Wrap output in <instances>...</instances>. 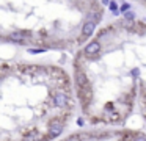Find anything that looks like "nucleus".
<instances>
[{"label": "nucleus", "mask_w": 146, "mask_h": 141, "mask_svg": "<svg viewBox=\"0 0 146 141\" xmlns=\"http://www.w3.org/2000/svg\"><path fill=\"white\" fill-rule=\"evenodd\" d=\"M52 102H54V105L58 107V108H68V107L72 108V102H71L69 96H68V91H63V89H58L57 93L54 94Z\"/></svg>", "instance_id": "obj_1"}, {"label": "nucleus", "mask_w": 146, "mask_h": 141, "mask_svg": "<svg viewBox=\"0 0 146 141\" xmlns=\"http://www.w3.org/2000/svg\"><path fill=\"white\" fill-rule=\"evenodd\" d=\"M88 85H90V80H88V77H86V74L80 68L76 66V86H77V89H79V88H85V86H88Z\"/></svg>", "instance_id": "obj_2"}, {"label": "nucleus", "mask_w": 146, "mask_h": 141, "mask_svg": "<svg viewBox=\"0 0 146 141\" xmlns=\"http://www.w3.org/2000/svg\"><path fill=\"white\" fill-rule=\"evenodd\" d=\"M96 30V24L91 21H86L82 27V34H80V42H83V39H88Z\"/></svg>", "instance_id": "obj_3"}, {"label": "nucleus", "mask_w": 146, "mask_h": 141, "mask_svg": "<svg viewBox=\"0 0 146 141\" xmlns=\"http://www.w3.org/2000/svg\"><path fill=\"white\" fill-rule=\"evenodd\" d=\"M99 52H101V42H99L98 39L88 42L85 46V50H83V53H85L86 56H96Z\"/></svg>", "instance_id": "obj_4"}, {"label": "nucleus", "mask_w": 146, "mask_h": 141, "mask_svg": "<svg viewBox=\"0 0 146 141\" xmlns=\"http://www.w3.org/2000/svg\"><path fill=\"white\" fill-rule=\"evenodd\" d=\"M30 36H32V31H13V33H10L8 39L14 41V42H25L27 38Z\"/></svg>", "instance_id": "obj_5"}, {"label": "nucleus", "mask_w": 146, "mask_h": 141, "mask_svg": "<svg viewBox=\"0 0 146 141\" xmlns=\"http://www.w3.org/2000/svg\"><path fill=\"white\" fill-rule=\"evenodd\" d=\"M101 19H102V13H101V11H91V13L88 14V21L94 22L96 25L101 22Z\"/></svg>", "instance_id": "obj_6"}, {"label": "nucleus", "mask_w": 146, "mask_h": 141, "mask_svg": "<svg viewBox=\"0 0 146 141\" xmlns=\"http://www.w3.org/2000/svg\"><path fill=\"white\" fill-rule=\"evenodd\" d=\"M129 141H146V135L143 133H132V138Z\"/></svg>", "instance_id": "obj_7"}, {"label": "nucleus", "mask_w": 146, "mask_h": 141, "mask_svg": "<svg viewBox=\"0 0 146 141\" xmlns=\"http://www.w3.org/2000/svg\"><path fill=\"white\" fill-rule=\"evenodd\" d=\"M135 13L133 11H126L124 13V19H126V21H135Z\"/></svg>", "instance_id": "obj_8"}, {"label": "nucleus", "mask_w": 146, "mask_h": 141, "mask_svg": "<svg viewBox=\"0 0 146 141\" xmlns=\"http://www.w3.org/2000/svg\"><path fill=\"white\" fill-rule=\"evenodd\" d=\"M8 72H10V66H8V64H2V68H0V75L5 77Z\"/></svg>", "instance_id": "obj_9"}, {"label": "nucleus", "mask_w": 146, "mask_h": 141, "mask_svg": "<svg viewBox=\"0 0 146 141\" xmlns=\"http://www.w3.org/2000/svg\"><path fill=\"white\" fill-rule=\"evenodd\" d=\"M104 111L105 113H111V111H115V103H111V102H108V103H105V107H104Z\"/></svg>", "instance_id": "obj_10"}, {"label": "nucleus", "mask_w": 146, "mask_h": 141, "mask_svg": "<svg viewBox=\"0 0 146 141\" xmlns=\"http://www.w3.org/2000/svg\"><path fill=\"white\" fill-rule=\"evenodd\" d=\"M108 8H110V11L118 13V3L116 2H108Z\"/></svg>", "instance_id": "obj_11"}, {"label": "nucleus", "mask_w": 146, "mask_h": 141, "mask_svg": "<svg viewBox=\"0 0 146 141\" xmlns=\"http://www.w3.org/2000/svg\"><path fill=\"white\" fill-rule=\"evenodd\" d=\"M129 8H130L129 3H124L123 6H119V11H121V13H126V11H129Z\"/></svg>", "instance_id": "obj_12"}, {"label": "nucleus", "mask_w": 146, "mask_h": 141, "mask_svg": "<svg viewBox=\"0 0 146 141\" xmlns=\"http://www.w3.org/2000/svg\"><path fill=\"white\" fill-rule=\"evenodd\" d=\"M29 52L30 53H41V52H44V49H29Z\"/></svg>", "instance_id": "obj_13"}, {"label": "nucleus", "mask_w": 146, "mask_h": 141, "mask_svg": "<svg viewBox=\"0 0 146 141\" xmlns=\"http://www.w3.org/2000/svg\"><path fill=\"white\" fill-rule=\"evenodd\" d=\"M130 74H132V77H138V74H140V71L138 69H133L132 72H130Z\"/></svg>", "instance_id": "obj_14"}, {"label": "nucleus", "mask_w": 146, "mask_h": 141, "mask_svg": "<svg viewBox=\"0 0 146 141\" xmlns=\"http://www.w3.org/2000/svg\"><path fill=\"white\" fill-rule=\"evenodd\" d=\"M77 124H79V125H83V119H77Z\"/></svg>", "instance_id": "obj_15"}, {"label": "nucleus", "mask_w": 146, "mask_h": 141, "mask_svg": "<svg viewBox=\"0 0 146 141\" xmlns=\"http://www.w3.org/2000/svg\"><path fill=\"white\" fill-rule=\"evenodd\" d=\"M64 141H68V140H64Z\"/></svg>", "instance_id": "obj_16"}]
</instances>
